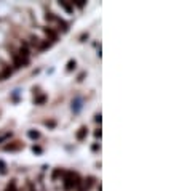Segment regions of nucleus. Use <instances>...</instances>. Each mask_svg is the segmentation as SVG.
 Listing matches in <instances>:
<instances>
[{"mask_svg":"<svg viewBox=\"0 0 179 191\" xmlns=\"http://www.w3.org/2000/svg\"><path fill=\"white\" fill-rule=\"evenodd\" d=\"M77 68V61L75 59H70L69 63H67V71H74Z\"/></svg>","mask_w":179,"mask_h":191,"instance_id":"14","label":"nucleus"},{"mask_svg":"<svg viewBox=\"0 0 179 191\" xmlns=\"http://www.w3.org/2000/svg\"><path fill=\"white\" fill-rule=\"evenodd\" d=\"M86 39H88V34H83V35H82V37H80V40H82V42H85V40H86Z\"/></svg>","mask_w":179,"mask_h":191,"instance_id":"26","label":"nucleus"},{"mask_svg":"<svg viewBox=\"0 0 179 191\" xmlns=\"http://www.w3.org/2000/svg\"><path fill=\"white\" fill-rule=\"evenodd\" d=\"M11 76V69H10V68H5V69H3V72H2V76H0V77H2V79H0V80H3V79H8V77H10Z\"/></svg>","mask_w":179,"mask_h":191,"instance_id":"13","label":"nucleus"},{"mask_svg":"<svg viewBox=\"0 0 179 191\" xmlns=\"http://www.w3.org/2000/svg\"><path fill=\"white\" fill-rule=\"evenodd\" d=\"M43 32H45L46 35H48L50 39H51V42L58 40V34H56V32L53 31V29H50V28H45V29H43Z\"/></svg>","mask_w":179,"mask_h":191,"instance_id":"6","label":"nucleus"},{"mask_svg":"<svg viewBox=\"0 0 179 191\" xmlns=\"http://www.w3.org/2000/svg\"><path fill=\"white\" fill-rule=\"evenodd\" d=\"M51 43H53L51 40H43V42H40V43H38V48H40V50H46V48H50V47H51Z\"/></svg>","mask_w":179,"mask_h":191,"instance_id":"10","label":"nucleus"},{"mask_svg":"<svg viewBox=\"0 0 179 191\" xmlns=\"http://www.w3.org/2000/svg\"><path fill=\"white\" fill-rule=\"evenodd\" d=\"M13 61H14V66L16 68H24V66H27L29 64V59L21 58V56H18V55L13 56Z\"/></svg>","mask_w":179,"mask_h":191,"instance_id":"3","label":"nucleus"},{"mask_svg":"<svg viewBox=\"0 0 179 191\" xmlns=\"http://www.w3.org/2000/svg\"><path fill=\"white\" fill-rule=\"evenodd\" d=\"M5 191H16V185H14V181H11V183L7 186V190Z\"/></svg>","mask_w":179,"mask_h":191,"instance_id":"20","label":"nucleus"},{"mask_svg":"<svg viewBox=\"0 0 179 191\" xmlns=\"http://www.w3.org/2000/svg\"><path fill=\"white\" fill-rule=\"evenodd\" d=\"M59 5H61V7L64 8V10L67 11L69 14H72V13H74V8H72V5H70L69 2H67V0H59Z\"/></svg>","mask_w":179,"mask_h":191,"instance_id":"4","label":"nucleus"},{"mask_svg":"<svg viewBox=\"0 0 179 191\" xmlns=\"http://www.w3.org/2000/svg\"><path fill=\"white\" fill-rule=\"evenodd\" d=\"M45 19H46V21H56V16L53 13H46V14H45Z\"/></svg>","mask_w":179,"mask_h":191,"instance_id":"18","label":"nucleus"},{"mask_svg":"<svg viewBox=\"0 0 179 191\" xmlns=\"http://www.w3.org/2000/svg\"><path fill=\"white\" fill-rule=\"evenodd\" d=\"M18 56H21V58H26V59H29V50L26 48H23V47H21V50H19V53H18Z\"/></svg>","mask_w":179,"mask_h":191,"instance_id":"11","label":"nucleus"},{"mask_svg":"<svg viewBox=\"0 0 179 191\" xmlns=\"http://www.w3.org/2000/svg\"><path fill=\"white\" fill-rule=\"evenodd\" d=\"M27 135L31 137L32 140H37V138H40V132H37V130H29V132H27Z\"/></svg>","mask_w":179,"mask_h":191,"instance_id":"12","label":"nucleus"},{"mask_svg":"<svg viewBox=\"0 0 179 191\" xmlns=\"http://www.w3.org/2000/svg\"><path fill=\"white\" fill-rule=\"evenodd\" d=\"M94 121L101 124V121H102V116H101V114H96V116H94Z\"/></svg>","mask_w":179,"mask_h":191,"instance_id":"24","label":"nucleus"},{"mask_svg":"<svg viewBox=\"0 0 179 191\" xmlns=\"http://www.w3.org/2000/svg\"><path fill=\"white\" fill-rule=\"evenodd\" d=\"M86 133H88V129H86L85 125H83V127H80V129H79V132L75 133V138H77V140H83V138L86 137Z\"/></svg>","mask_w":179,"mask_h":191,"instance_id":"5","label":"nucleus"},{"mask_svg":"<svg viewBox=\"0 0 179 191\" xmlns=\"http://www.w3.org/2000/svg\"><path fill=\"white\" fill-rule=\"evenodd\" d=\"M98 191H102V188H101V185H99V186H98Z\"/></svg>","mask_w":179,"mask_h":191,"instance_id":"28","label":"nucleus"},{"mask_svg":"<svg viewBox=\"0 0 179 191\" xmlns=\"http://www.w3.org/2000/svg\"><path fill=\"white\" fill-rule=\"evenodd\" d=\"M83 77H85V72H82V74H80V76H79V79H77V80H79V82H82V80H83Z\"/></svg>","mask_w":179,"mask_h":191,"instance_id":"27","label":"nucleus"},{"mask_svg":"<svg viewBox=\"0 0 179 191\" xmlns=\"http://www.w3.org/2000/svg\"><path fill=\"white\" fill-rule=\"evenodd\" d=\"M59 175H64V170H61V169H56V170L53 172V175H51V177H53V180H56V178H58Z\"/></svg>","mask_w":179,"mask_h":191,"instance_id":"15","label":"nucleus"},{"mask_svg":"<svg viewBox=\"0 0 179 191\" xmlns=\"http://www.w3.org/2000/svg\"><path fill=\"white\" fill-rule=\"evenodd\" d=\"M0 174H2V175L7 174V169H5V162H3V161H0Z\"/></svg>","mask_w":179,"mask_h":191,"instance_id":"19","label":"nucleus"},{"mask_svg":"<svg viewBox=\"0 0 179 191\" xmlns=\"http://www.w3.org/2000/svg\"><path fill=\"white\" fill-rule=\"evenodd\" d=\"M31 43H32V45H35V47H38V43H40V40H38L37 37H31Z\"/></svg>","mask_w":179,"mask_h":191,"instance_id":"22","label":"nucleus"},{"mask_svg":"<svg viewBox=\"0 0 179 191\" xmlns=\"http://www.w3.org/2000/svg\"><path fill=\"white\" fill-rule=\"evenodd\" d=\"M45 101H46V95H38V97L34 98V104H38V106L43 104Z\"/></svg>","mask_w":179,"mask_h":191,"instance_id":"8","label":"nucleus"},{"mask_svg":"<svg viewBox=\"0 0 179 191\" xmlns=\"http://www.w3.org/2000/svg\"><path fill=\"white\" fill-rule=\"evenodd\" d=\"M101 135H102V132H101V129H98L96 132H94V137H96V138H101Z\"/></svg>","mask_w":179,"mask_h":191,"instance_id":"25","label":"nucleus"},{"mask_svg":"<svg viewBox=\"0 0 179 191\" xmlns=\"http://www.w3.org/2000/svg\"><path fill=\"white\" fill-rule=\"evenodd\" d=\"M75 5H77L79 8H83V7H85V0H77Z\"/></svg>","mask_w":179,"mask_h":191,"instance_id":"23","label":"nucleus"},{"mask_svg":"<svg viewBox=\"0 0 179 191\" xmlns=\"http://www.w3.org/2000/svg\"><path fill=\"white\" fill-rule=\"evenodd\" d=\"M80 108H82V100H80V98H75V100L72 101V109H74V112H79Z\"/></svg>","mask_w":179,"mask_h":191,"instance_id":"7","label":"nucleus"},{"mask_svg":"<svg viewBox=\"0 0 179 191\" xmlns=\"http://www.w3.org/2000/svg\"><path fill=\"white\" fill-rule=\"evenodd\" d=\"M82 180H80L79 174L75 172H64V188L66 190H74V188H79Z\"/></svg>","mask_w":179,"mask_h":191,"instance_id":"1","label":"nucleus"},{"mask_svg":"<svg viewBox=\"0 0 179 191\" xmlns=\"http://www.w3.org/2000/svg\"><path fill=\"white\" fill-rule=\"evenodd\" d=\"M56 21H58L59 28L62 29V32H67V31H69V26H67V23H66L64 19H59V18H56Z\"/></svg>","mask_w":179,"mask_h":191,"instance_id":"9","label":"nucleus"},{"mask_svg":"<svg viewBox=\"0 0 179 191\" xmlns=\"http://www.w3.org/2000/svg\"><path fill=\"white\" fill-rule=\"evenodd\" d=\"M43 124L46 125V127H50V129H55V127H56V122L55 121H43Z\"/></svg>","mask_w":179,"mask_h":191,"instance_id":"16","label":"nucleus"},{"mask_svg":"<svg viewBox=\"0 0 179 191\" xmlns=\"http://www.w3.org/2000/svg\"><path fill=\"white\" fill-rule=\"evenodd\" d=\"M32 151H34V153H37V154H42V151H43V150H42V148H40V146H32Z\"/></svg>","mask_w":179,"mask_h":191,"instance_id":"21","label":"nucleus"},{"mask_svg":"<svg viewBox=\"0 0 179 191\" xmlns=\"http://www.w3.org/2000/svg\"><path fill=\"white\" fill-rule=\"evenodd\" d=\"M11 137V132H7V133H3V135H0V143H3L5 140H8Z\"/></svg>","mask_w":179,"mask_h":191,"instance_id":"17","label":"nucleus"},{"mask_svg":"<svg viewBox=\"0 0 179 191\" xmlns=\"http://www.w3.org/2000/svg\"><path fill=\"white\" fill-rule=\"evenodd\" d=\"M23 148V143L21 141H13V143H8V145L3 146L5 151H19Z\"/></svg>","mask_w":179,"mask_h":191,"instance_id":"2","label":"nucleus"}]
</instances>
